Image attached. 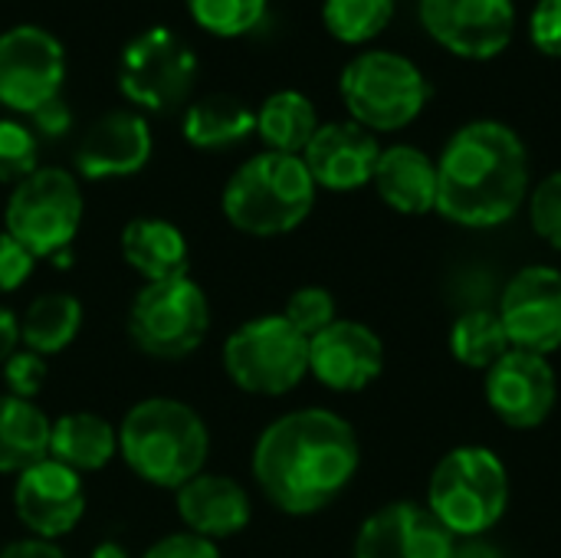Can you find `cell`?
Wrapping results in <instances>:
<instances>
[{
    "instance_id": "3957f363",
    "label": "cell",
    "mask_w": 561,
    "mask_h": 558,
    "mask_svg": "<svg viewBox=\"0 0 561 558\" xmlns=\"http://www.w3.org/2000/svg\"><path fill=\"white\" fill-rule=\"evenodd\" d=\"M118 454L145 483L181 490L204 474L210 434L191 405L178 398H145L118 428Z\"/></svg>"
},
{
    "instance_id": "603a6c76",
    "label": "cell",
    "mask_w": 561,
    "mask_h": 558,
    "mask_svg": "<svg viewBox=\"0 0 561 558\" xmlns=\"http://www.w3.org/2000/svg\"><path fill=\"white\" fill-rule=\"evenodd\" d=\"M118 454V431L92 414V411H72L62 414L49 431V457L72 474H95Z\"/></svg>"
},
{
    "instance_id": "d6a6232c",
    "label": "cell",
    "mask_w": 561,
    "mask_h": 558,
    "mask_svg": "<svg viewBox=\"0 0 561 558\" xmlns=\"http://www.w3.org/2000/svg\"><path fill=\"white\" fill-rule=\"evenodd\" d=\"M526 201H529V224H533V230L552 250H561V171L546 174L529 191Z\"/></svg>"
},
{
    "instance_id": "277c9868",
    "label": "cell",
    "mask_w": 561,
    "mask_h": 558,
    "mask_svg": "<svg viewBox=\"0 0 561 558\" xmlns=\"http://www.w3.org/2000/svg\"><path fill=\"white\" fill-rule=\"evenodd\" d=\"M316 191L319 187L299 155L260 151L230 174L220 207L240 234L279 237L312 214Z\"/></svg>"
},
{
    "instance_id": "7c38bea8",
    "label": "cell",
    "mask_w": 561,
    "mask_h": 558,
    "mask_svg": "<svg viewBox=\"0 0 561 558\" xmlns=\"http://www.w3.org/2000/svg\"><path fill=\"white\" fill-rule=\"evenodd\" d=\"M506 339L519 352L552 355L561 349V273L552 266H523L503 289L496 309Z\"/></svg>"
},
{
    "instance_id": "d4e9b609",
    "label": "cell",
    "mask_w": 561,
    "mask_h": 558,
    "mask_svg": "<svg viewBox=\"0 0 561 558\" xmlns=\"http://www.w3.org/2000/svg\"><path fill=\"white\" fill-rule=\"evenodd\" d=\"M49 418L23 398L0 395V474H23L49 457Z\"/></svg>"
},
{
    "instance_id": "44dd1931",
    "label": "cell",
    "mask_w": 561,
    "mask_h": 558,
    "mask_svg": "<svg viewBox=\"0 0 561 558\" xmlns=\"http://www.w3.org/2000/svg\"><path fill=\"white\" fill-rule=\"evenodd\" d=\"M371 184L378 197L398 214L421 217L437 210V161L414 145L381 148Z\"/></svg>"
},
{
    "instance_id": "30bf717a",
    "label": "cell",
    "mask_w": 561,
    "mask_h": 558,
    "mask_svg": "<svg viewBox=\"0 0 561 558\" xmlns=\"http://www.w3.org/2000/svg\"><path fill=\"white\" fill-rule=\"evenodd\" d=\"M197 79V56L184 36L151 26L128 39L118 59L122 95L145 112H174L187 102Z\"/></svg>"
},
{
    "instance_id": "60d3db41",
    "label": "cell",
    "mask_w": 561,
    "mask_h": 558,
    "mask_svg": "<svg viewBox=\"0 0 561 558\" xmlns=\"http://www.w3.org/2000/svg\"><path fill=\"white\" fill-rule=\"evenodd\" d=\"M447 558H503L493 546H486L483 539H457Z\"/></svg>"
},
{
    "instance_id": "4fadbf2b",
    "label": "cell",
    "mask_w": 561,
    "mask_h": 558,
    "mask_svg": "<svg viewBox=\"0 0 561 558\" xmlns=\"http://www.w3.org/2000/svg\"><path fill=\"white\" fill-rule=\"evenodd\" d=\"M424 30L454 56L493 59L516 30L513 0H421Z\"/></svg>"
},
{
    "instance_id": "f546056e",
    "label": "cell",
    "mask_w": 561,
    "mask_h": 558,
    "mask_svg": "<svg viewBox=\"0 0 561 558\" xmlns=\"http://www.w3.org/2000/svg\"><path fill=\"white\" fill-rule=\"evenodd\" d=\"M270 0H184L194 23L214 36H247L266 16Z\"/></svg>"
},
{
    "instance_id": "ab89813d",
    "label": "cell",
    "mask_w": 561,
    "mask_h": 558,
    "mask_svg": "<svg viewBox=\"0 0 561 558\" xmlns=\"http://www.w3.org/2000/svg\"><path fill=\"white\" fill-rule=\"evenodd\" d=\"M16 349H20V319H16L7 306H0V365H3Z\"/></svg>"
},
{
    "instance_id": "e0dca14e",
    "label": "cell",
    "mask_w": 561,
    "mask_h": 558,
    "mask_svg": "<svg viewBox=\"0 0 561 558\" xmlns=\"http://www.w3.org/2000/svg\"><path fill=\"white\" fill-rule=\"evenodd\" d=\"M454 543L457 539L424 503L398 500L362 523L355 558H447Z\"/></svg>"
},
{
    "instance_id": "9c48e42d",
    "label": "cell",
    "mask_w": 561,
    "mask_h": 558,
    "mask_svg": "<svg viewBox=\"0 0 561 558\" xmlns=\"http://www.w3.org/2000/svg\"><path fill=\"white\" fill-rule=\"evenodd\" d=\"M207 332L210 303L191 276L145 283L128 309V335L151 358H184L201 349Z\"/></svg>"
},
{
    "instance_id": "5b68a950",
    "label": "cell",
    "mask_w": 561,
    "mask_h": 558,
    "mask_svg": "<svg viewBox=\"0 0 561 558\" xmlns=\"http://www.w3.org/2000/svg\"><path fill=\"white\" fill-rule=\"evenodd\" d=\"M424 506L454 539H483L510 510L506 464L477 444L447 451L431 470Z\"/></svg>"
},
{
    "instance_id": "d590c367",
    "label": "cell",
    "mask_w": 561,
    "mask_h": 558,
    "mask_svg": "<svg viewBox=\"0 0 561 558\" xmlns=\"http://www.w3.org/2000/svg\"><path fill=\"white\" fill-rule=\"evenodd\" d=\"M33 263H36V257L26 247H20L7 230H0V293L20 289L30 280Z\"/></svg>"
},
{
    "instance_id": "4316f807",
    "label": "cell",
    "mask_w": 561,
    "mask_h": 558,
    "mask_svg": "<svg viewBox=\"0 0 561 558\" xmlns=\"http://www.w3.org/2000/svg\"><path fill=\"white\" fill-rule=\"evenodd\" d=\"M82 329V303L72 293H39L20 316V342L49 358L72 345Z\"/></svg>"
},
{
    "instance_id": "9a60e30c",
    "label": "cell",
    "mask_w": 561,
    "mask_h": 558,
    "mask_svg": "<svg viewBox=\"0 0 561 558\" xmlns=\"http://www.w3.org/2000/svg\"><path fill=\"white\" fill-rule=\"evenodd\" d=\"M13 510L16 520L33 533V539L56 543L72 533L85 513V490L79 474L56 464L53 457L16 474L13 483Z\"/></svg>"
},
{
    "instance_id": "8992f818",
    "label": "cell",
    "mask_w": 561,
    "mask_h": 558,
    "mask_svg": "<svg viewBox=\"0 0 561 558\" xmlns=\"http://www.w3.org/2000/svg\"><path fill=\"white\" fill-rule=\"evenodd\" d=\"M339 92L352 122L371 135L408 128L431 99L424 72L408 56L391 49L358 53L342 69Z\"/></svg>"
},
{
    "instance_id": "ffe728a7",
    "label": "cell",
    "mask_w": 561,
    "mask_h": 558,
    "mask_svg": "<svg viewBox=\"0 0 561 558\" xmlns=\"http://www.w3.org/2000/svg\"><path fill=\"white\" fill-rule=\"evenodd\" d=\"M174 506L187 533L201 539H230L250 526L253 506L247 490L224 474H197L181 490H174Z\"/></svg>"
},
{
    "instance_id": "7a4b0ae2",
    "label": "cell",
    "mask_w": 561,
    "mask_h": 558,
    "mask_svg": "<svg viewBox=\"0 0 561 558\" xmlns=\"http://www.w3.org/2000/svg\"><path fill=\"white\" fill-rule=\"evenodd\" d=\"M529 197V151L496 122L477 118L450 135L437 158V214L486 230L506 224Z\"/></svg>"
},
{
    "instance_id": "8fae6325",
    "label": "cell",
    "mask_w": 561,
    "mask_h": 558,
    "mask_svg": "<svg viewBox=\"0 0 561 558\" xmlns=\"http://www.w3.org/2000/svg\"><path fill=\"white\" fill-rule=\"evenodd\" d=\"M62 82L66 49L49 30L20 23L0 33V105L33 115L43 102L62 95Z\"/></svg>"
},
{
    "instance_id": "f1b7e54d",
    "label": "cell",
    "mask_w": 561,
    "mask_h": 558,
    "mask_svg": "<svg viewBox=\"0 0 561 558\" xmlns=\"http://www.w3.org/2000/svg\"><path fill=\"white\" fill-rule=\"evenodd\" d=\"M394 16V0H322V23L339 43H368Z\"/></svg>"
},
{
    "instance_id": "e575fe53",
    "label": "cell",
    "mask_w": 561,
    "mask_h": 558,
    "mask_svg": "<svg viewBox=\"0 0 561 558\" xmlns=\"http://www.w3.org/2000/svg\"><path fill=\"white\" fill-rule=\"evenodd\" d=\"M533 46L546 56H561V0H539L529 16Z\"/></svg>"
},
{
    "instance_id": "52a82bcc",
    "label": "cell",
    "mask_w": 561,
    "mask_h": 558,
    "mask_svg": "<svg viewBox=\"0 0 561 558\" xmlns=\"http://www.w3.org/2000/svg\"><path fill=\"white\" fill-rule=\"evenodd\" d=\"M224 372L247 395H286L309 375V339L286 316H256L224 342Z\"/></svg>"
},
{
    "instance_id": "cb8c5ba5",
    "label": "cell",
    "mask_w": 561,
    "mask_h": 558,
    "mask_svg": "<svg viewBox=\"0 0 561 558\" xmlns=\"http://www.w3.org/2000/svg\"><path fill=\"white\" fill-rule=\"evenodd\" d=\"M181 128L197 151H227L256 132V112L237 95L214 92L187 105Z\"/></svg>"
},
{
    "instance_id": "74e56055",
    "label": "cell",
    "mask_w": 561,
    "mask_h": 558,
    "mask_svg": "<svg viewBox=\"0 0 561 558\" xmlns=\"http://www.w3.org/2000/svg\"><path fill=\"white\" fill-rule=\"evenodd\" d=\"M30 118H33V128L39 135H46V138H62L69 132V125H72V112H69V105H66L62 95L43 102Z\"/></svg>"
},
{
    "instance_id": "8d00e7d4",
    "label": "cell",
    "mask_w": 561,
    "mask_h": 558,
    "mask_svg": "<svg viewBox=\"0 0 561 558\" xmlns=\"http://www.w3.org/2000/svg\"><path fill=\"white\" fill-rule=\"evenodd\" d=\"M141 558H220V553L210 539H201L194 533H174L158 539Z\"/></svg>"
},
{
    "instance_id": "f35d334b",
    "label": "cell",
    "mask_w": 561,
    "mask_h": 558,
    "mask_svg": "<svg viewBox=\"0 0 561 558\" xmlns=\"http://www.w3.org/2000/svg\"><path fill=\"white\" fill-rule=\"evenodd\" d=\"M0 558H66L56 543H46V539H20V543H10Z\"/></svg>"
},
{
    "instance_id": "2e32d148",
    "label": "cell",
    "mask_w": 561,
    "mask_h": 558,
    "mask_svg": "<svg viewBox=\"0 0 561 558\" xmlns=\"http://www.w3.org/2000/svg\"><path fill=\"white\" fill-rule=\"evenodd\" d=\"M385 372L381 335L355 319H335L309 339V375L332 391H365Z\"/></svg>"
},
{
    "instance_id": "4dcf8cb0",
    "label": "cell",
    "mask_w": 561,
    "mask_h": 558,
    "mask_svg": "<svg viewBox=\"0 0 561 558\" xmlns=\"http://www.w3.org/2000/svg\"><path fill=\"white\" fill-rule=\"evenodd\" d=\"M36 132L16 118H0V184H20L39 164Z\"/></svg>"
},
{
    "instance_id": "ac0fdd59",
    "label": "cell",
    "mask_w": 561,
    "mask_h": 558,
    "mask_svg": "<svg viewBox=\"0 0 561 558\" xmlns=\"http://www.w3.org/2000/svg\"><path fill=\"white\" fill-rule=\"evenodd\" d=\"M151 151L154 135L148 118L131 109H112L82 132L76 148V168L89 181L131 178L151 161Z\"/></svg>"
},
{
    "instance_id": "1f68e13d",
    "label": "cell",
    "mask_w": 561,
    "mask_h": 558,
    "mask_svg": "<svg viewBox=\"0 0 561 558\" xmlns=\"http://www.w3.org/2000/svg\"><path fill=\"white\" fill-rule=\"evenodd\" d=\"M283 316L296 332L312 339V335H319L322 329H329L339 319V309H335V296L325 286H299L286 299Z\"/></svg>"
},
{
    "instance_id": "484cf974",
    "label": "cell",
    "mask_w": 561,
    "mask_h": 558,
    "mask_svg": "<svg viewBox=\"0 0 561 558\" xmlns=\"http://www.w3.org/2000/svg\"><path fill=\"white\" fill-rule=\"evenodd\" d=\"M319 132V112L309 95L299 89H279L266 95L256 109V135L266 141L270 151L279 155H302L312 135Z\"/></svg>"
},
{
    "instance_id": "83f0119b",
    "label": "cell",
    "mask_w": 561,
    "mask_h": 558,
    "mask_svg": "<svg viewBox=\"0 0 561 558\" xmlns=\"http://www.w3.org/2000/svg\"><path fill=\"white\" fill-rule=\"evenodd\" d=\"M450 355L477 372H490L513 345L496 309H470L450 326Z\"/></svg>"
},
{
    "instance_id": "5bb4252c",
    "label": "cell",
    "mask_w": 561,
    "mask_h": 558,
    "mask_svg": "<svg viewBox=\"0 0 561 558\" xmlns=\"http://www.w3.org/2000/svg\"><path fill=\"white\" fill-rule=\"evenodd\" d=\"M559 398V378L546 355L510 349L486 372V405L513 431H536L549 421Z\"/></svg>"
},
{
    "instance_id": "7402d4cb",
    "label": "cell",
    "mask_w": 561,
    "mask_h": 558,
    "mask_svg": "<svg viewBox=\"0 0 561 558\" xmlns=\"http://www.w3.org/2000/svg\"><path fill=\"white\" fill-rule=\"evenodd\" d=\"M122 257L145 283H164L187 276V237L161 217L128 220L122 230Z\"/></svg>"
},
{
    "instance_id": "b9f144b4",
    "label": "cell",
    "mask_w": 561,
    "mask_h": 558,
    "mask_svg": "<svg viewBox=\"0 0 561 558\" xmlns=\"http://www.w3.org/2000/svg\"><path fill=\"white\" fill-rule=\"evenodd\" d=\"M92 558H128V553H125V546H118V543H102V546H95Z\"/></svg>"
},
{
    "instance_id": "6da1fadb",
    "label": "cell",
    "mask_w": 561,
    "mask_h": 558,
    "mask_svg": "<svg viewBox=\"0 0 561 558\" xmlns=\"http://www.w3.org/2000/svg\"><path fill=\"white\" fill-rule=\"evenodd\" d=\"M362 464L355 428L329 408H299L276 418L253 447V480L289 516L332 506Z\"/></svg>"
},
{
    "instance_id": "ba28073f",
    "label": "cell",
    "mask_w": 561,
    "mask_h": 558,
    "mask_svg": "<svg viewBox=\"0 0 561 558\" xmlns=\"http://www.w3.org/2000/svg\"><path fill=\"white\" fill-rule=\"evenodd\" d=\"M82 191L66 168H36L13 184L7 201L3 230L26 247L36 260L59 257L72 247L82 224Z\"/></svg>"
},
{
    "instance_id": "d6986e66",
    "label": "cell",
    "mask_w": 561,
    "mask_h": 558,
    "mask_svg": "<svg viewBox=\"0 0 561 558\" xmlns=\"http://www.w3.org/2000/svg\"><path fill=\"white\" fill-rule=\"evenodd\" d=\"M316 181V187L325 191H358L371 184L381 145L378 138L355 125V122H329L319 125L306 151L299 155Z\"/></svg>"
},
{
    "instance_id": "836d02e7",
    "label": "cell",
    "mask_w": 561,
    "mask_h": 558,
    "mask_svg": "<svg viewBox=\"0 0 561 558\" xmlns=\"http://www.w3.org/2000/svg\"><path fill=\"white\" fill-rule=\"evenodd\" d=\"M46 358L30 352V349H16L7 362H3V382H7V395L33 401L43 385H46Z\"/></svg>"
}]
</instances>
